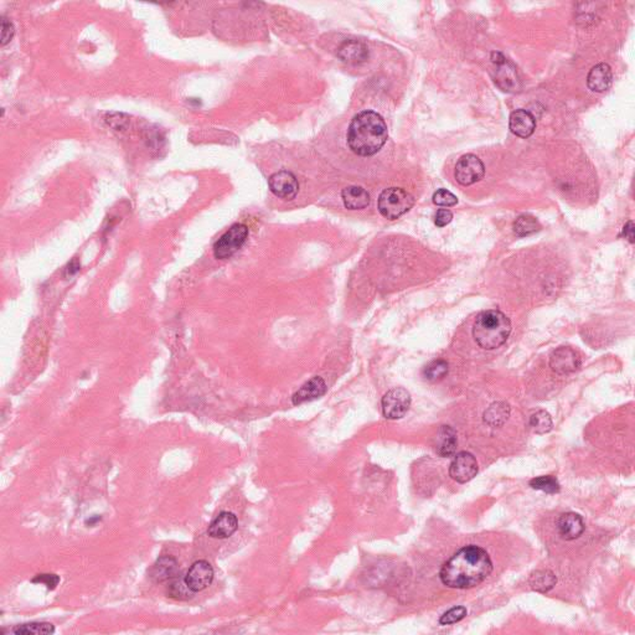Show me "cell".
I'll list each match as a JSON object with an SVG mask.
<instances>
[{"instance_id": "cell-1", "label": "cell", "mask_w": 635, "mask_h": 635, "mask_svg": "<svg viewBox=\"0 0 635 635\" xmlns=\"http://www.w3.org/2000/svg\"><path fill=\"white\" fill-rule=\"evenodd\" d=\"M493 572L490 556L475 545L456 551L440 568L442 584L450 588L468 589L484 582Z\"/></svg>"}, {"instance_id": "cell-16", "label": "cell", "mask_w": 635, "mask_h": 635, "mask_svg": "<svg viewBox=\"0 0 635 635\" xmlns=\"http://www.w3.org/2000/svg\"><path fill=\"white\" fill-rule=\"evenodd\" d=\"M178 573V561L172 556H162L153 563L149 570V578L154 584H163L173 579Z\"/></svg>"}, {"instance_id": "cell-25", "label": "cell", "mask_w": 635, "mask_h": 635, "mask_svg": "<svg viewBox=\"0 0 635 635\" xmlns=\"http://www.w3.org/2000/svg\"><path fill=\"white\" fill-rule=\"evenodd\" d=\"M12 633L17 635L53 634V633H55V628H53V625L50 623H42V622L39 623V622H34V623L17 625V627H15V628L12 630Z\"/></svg>"}, {"instance_id": "cell-27", "label": "cell", "mask_w": 635, "mask_h": 635, "mask_svg": "<svg viewBox=\"0 0 635 635\" xmlns=\"http://www.w3.org/2000/svg\"><path fill=\"white\" fill-rule=\"evenodd\" d=\"M530 486L535 490H541L547 493V494H557L560 493L561 485L559 480L551 475H543V477H537L530 480Z\"/></svg>"}, {"instance_id": "cell-2", "label": "cell", "mask_w": 635, "mask_h": 635, "mask_svg": "<svg viewBox=\"0 0 635 635\" xmlns=\"http://www.w3.org/2000/svg\"><path fill=\"white\" fill-rule=\"evenodd\" d=\"M387 138L386 123L374 110L358 113L347 129L349 148L360 156H374L385 145Z\"/></svg>"}, {"instance_id": "cell-23", "label": "cell", "mask_w": 635, "mask_h": 635, "mask_svg": "<svg viewBox=\"0 0 635 635\" xmlns=\"http://www.w3.org/2000/svg\"><path fill=\"white\" fill-rule=\"evenodd\" d=\"M368 49L358 41H347L339 49V56L347 63H361L368 58Z\"/></svg>"}, {"instance_id": "cell-13", "label": "cell", "mask_w": 635, "mask_h": 635, "mask_svg": "<svg viewBox=\"0 0 635 635\" xmlns=\"http://www.w3.org/2000/svg\"><path fill=\"white\" fill-rule=\"evenodd\" d=\"M238 527L236 515L222 511L215 518L208 526V535L213 538H229L236 532Z\"/></svg>"}, {"instance_id": "cell-15", "label": "cell", "mask_w": 635, "mask_h": 635, "mask_svg": "<svg viewBox=\"0 0 635 635\" xmlns=\"http://www.w3.org/2000/svg\"><path fill=\"white\" fill-rule=\"evenodd\" d=\"M509 127L520 138H529L535 132L536 121L529 110H516L510 116Z\"/></svg>"}, {"instance_id": "cell-14", "label": "cell", "mask_w": 635, "mask_h": 635, "mask_svg": "<svg viewBox=\"0 0 635 635\" xmlns=\"http://www.w3.org/2000/svg\"><path fill=\"white\" fill-rule=\"evenodd\" d=\"M557 529L562 538L567 541L576 540L584 532V519L576 513H565L557 520Z\"/></svg>"}, {"instance_id": "cell-36", "label": "cell", "mask_w": 635, "mask_h": 635, "mask_svg": "<svg viewBox=\"0 0 635 635\" xmlns=\"http://www.w3.org/2000/svg\"><path fill=\"white\" fill-rule=\"evenodd\" d=\"M79 271H80V263H79V261L74 260L71 261L69 263V266L66 267V272H65V273H66V277H72V276H75L76 273Z\"/></svg>"}, {"instance_id": "cell-33", "label": "cell", "mask_w": 635, "mask_h": 635, "mask_svg": "<svg viewBox=\"0 0 635 635\" xmlns=\"http://www.w3.org/2000/svg\"><path fill=\"white\" fill-rule=\"evenodd\" d=\"M15 34V28L12 22L6 17H1V39H0V45L6 47L12 41L13 36Z\"/></svg>"}, {"instance_id": "cell-24", "label": "cell", "mask_w": 635, "mask_h": 635, "mask_svg": "<svg viewBox=\"0 0 635 635\" xmlns=\"http://www.w3.org/2000/svg\"><path fill=\"white\" fill-rule=\"evenodd\" d=\"M540 229H541V225L531 215H521L515 220L514 225H513L515 235L520 237L532 235L535 232L540 231Z\"/></svg>"}, {"instance_id": "cell-26", "label": "cell", "mask_w": 635, "mask_h": 635, "mask_svg": "<svg viewBox=\"0 0 635 635\" xmlns=\"http://www.w3.org/2000/svg\"><path fill=\"white\" fill-rule=\"evenodd\" d=\"M530 427L537 434H549L554 427L552 417L547 411H537L530 418Z\"/></svg>"}, {"instance_id": "cell-31", "label": "cell", "mask_w": 635, "mask_h": 635, "mask_svg": "<svg viewBox=\"0 0 635 635\" xmlns=\"http://www.w3.org/2000/svg\"><path fill=\"white\" fill-rule=\"evenodd\" d=\"M434 202L438 206L451 208V206L456 205L458 199H456L454 194H452L451 191L445 190V189H439L434 194Z\"/></svg>"}, {"instance_id": "cell-22", "label": "cell", "mask_w": 635, "mask_h": 635, "mask_svg": "<svg viewBox=\"0 0 635 635\" xmlns=\"http://www.w3.org/2000/svg\"><path fill=\"white\" fill-rule=\"evenodd\" d=\"M557 584V577L554 572L550 570H538L532 573L529 578V584L534 591L540 593H547Z\"/></svg>"}, {"instance_id": "cell-17", "label": "cell", "mask_w": 635, "mask_h": 635, "mask_svg": "<svg viewBox=\"0 0 635 635\" xmlns=\"http://www.w3.org/2000/svg\"><path fill=\"white\" fill-rule=\"evenodd\" d=\"M458 445L456 432L451 426H442L434 438V451L442 458L454 456Z\"/></svg>"}, {"instance_id": "cell-12", "label": "cell", "mask_w": 635, "mask_h": 635, "mask_svg": "<svg viewBox=\"0 0 635 635\" xmlns=\"http://www.w3.org/2000/svg\"><path fill=\"white\" fill-rule=\"evenodd\" d=\"M185 582L188 587L195 593L208 588L214 579V568L208 561H197L191 565L189 571L186 572Z\"/></svg>"}, {"instance_id": "cell-9", "label": "cell", "mask_w": 635, "mask_h": 635, "mask_svg": "<svg viewBox=\"0 0 635 635\" xmlns=\"http://www.w3.org/2000/svg\"><path fill=\"white\" fill-rule=\"evenodd\" d=\"M581 355L570 347H557L550 356V368L559 375H568L579 370Z\"/></svg>"}, {"instance_id": "cell-21", "label": "cell", "mask_w": 635, "mask_h": 635, "mask_svg": "<svg viewBox=\"0 0 635 635\" xmlns=\"http://www.w3.org/2000/svg\"><path fill=\"white\" fill-rule=\"evenodd\" d=\"M510 406L506 402H494L484 412V422L491 427H502L510 417Z\"/></svg>"}, {"instance_id": "cell-35", "label": "cell", "mask_w": 635, "mask_h": 635, "mask_svg": "<svg viewBox=\"0 0 635 635\" xmlns=\"http://www.w3.org/2000/svg\"><path fill=\"white\" fill-rule=\"evenodd\" d=\"M623 236L630 243H634V222L633 221H628L627 225L624 226Z\"/></svg>"}, {"instance_id": "cell-3", "label": "cell", "mask_w": 635, "mask_h": 635, "mask_svg": "<svg viewBox=\"0 0 635 635\" xmlns=\"http://www.w3.org/2000/svg\"><path fill=\"white\" fill-rule=\"evenodd\" d=\"M511 333V322L504 313L495 309L480 313L475 319L473 338L485 350H494L508 340Z\"/></svg>"}, {"instance_id": "cell-7", "label": "cell", "mask_w": 635, "mask_h": 635, "mask_svg": "<svg viewBox=\"0 0 635 635\" xmlns=\"http://www.w3.org/2000/svg\"><path fill=\"white\" fill-rule=\"evenodd\" d=\"M382 413L387 420H399L411 407V395L402 387H396L382 397Z\"/></svg>"}, {"instance_id": "cell-30", "label": "cell", "mask_w": 635, "mask_h": 635, "mask_svg": "<svg viewBox=\"0 0 635 635\" xmlns=\"http://www.w3.org/2000/svg\"><path fill=\"white\" fill-rule=\"evenodd\" d=\"M467 613H468V611H467L465 607H453L439 618V624L440 625H450V624L458 623V622H461V620L465 618Z\"/></svg>"}, {"instance_id": "cell-8", "label": "cell", "mask_w": 635, "mask_h": 635, "mask_svg": "<svg viewBox=\"0 0 635 635\" xmlns=\"http://www.w3.org/2000/svg\"><path fill=\"white\" fill-rule=\"evenodd\" d=\"M456 179L464 186L475 184L483 179L485 167L479 158L474 154L461 156L456 165Z\"/></svg>"}, {"instance_id": "cell-18", "label": "cell", "mask_w": 635, "mask_h": 635, "mask_svg": "<svg viewBox=\"0 0 635 635\" xmlns=\"http://www.w3.org/2000/svg\"><path fill=\"white\" fill-rule=\"evenodd\" d=\"M327 384L324 381L322 377L319 376H315L311 379L309 381L306 382L303 386L297 391V393L293 395L292 397V402L293 404H302L304 402H309V401H313V399H319L322 397L327 393Z\"/></svg>"}, {"instance_id": "cell-5", "label": "cell", "mask_w": 635, "mask_h": 635, "mask_svg": "<svg viewBox=\"0 0 635 635\" xmlns=\"http://www.w3.org/2000/svg\"><path fill=\"white\" fill-rule=\"evenodd\" d=\"M491 76L493 80L502 91L508 93L519 92L521 90L518 69L500 52L491 53Z\"/></svg>"}, {"instance_id": "cell-6", "label": "cell", "mask_w": 635, "mask_h": 635, "mask_svg": "<svg viewBox=\"0 0 635 635\" xmlns=\"http://www.w3.org/2000/svg\"><path fill=\"white\" fill-rule=\"evenodd\" d=\"M249 237V229L242 224L232 225L214 245V254L217 260H227L242 247Z\"/></svg>"}, {"instance_id": "cell-11", "label": "cell", "mask_w": 635, "mask_h": 635, "mask_svg": "<svg viewBox=\"0 0 635 635\" xmlns=\"http://www.w3.org/2000/svg\"><path fill=\"white\" fill-rule=\"evenodd\" d=\"M268 185L272 192L283 200H293L299 191L298 180L295 174L288 170L272 174L268 179Z\"/></svg>"}, {"instance_id": "cell-4", "label": "cell", "mask_w": 635, "mask_h": 635, "mask_svg": "<svg viewBox=\"0 0 635 635\" xmlns=\"http://www.w3.org/2000/svg\"><path fill=\"white\" fill-rule=\"evenodd\" d=\"M415 205V199L410 192L401 188L385 189L379 197L377 208L380 214L387 220H396L409 213Z\"/></svg>"}, {"instance_id": "cell-28", "label": "cell", "mask_w": 635, "mask_h": 635, "mask_svg": "<svg viewBox=\"0 0 635 635\" xmlns=\"http://www.w3.org/2000/svg\"><path fill=\"white\" fill-rule=\"evenodd\" d=\"M448 374V364L445 360H436L423 370V376L429 381H437Z\"/></svg>"}, {"instance_id": "cell-10", "label": "cell", "mask_w": 635, "mask_h": 635, "mask_svg": "<svg viewBox=\"0 0 635 635\" xmlns=\"http://www.w3.org/2000/svg\"><path fill=\"white\" fill-rule=\"evenodd\" d=\"M479 470L475 456L469 452H459L454 456L450 467V477L456 483L465 484L474 477H477Z\"/></svg>"}, {"instance_id": "cell-20", "label": "cell", "mask_w": 635, "mask_h": 635, "mask_svg": "<svg viewBox=\"0 0 635 635\" xmlns=\"http://www.w3.org/2000/svg\"><path fill=\"white\" fill-rule=\"evenodd\" d=\"M341 199L349 210H361L370 205V194L361 186H347L341 191Z\"/></svg>"}, {"instance_id": "cell-32", "label": "cell", "mask_w": 635, "mask_h": 635, "mask_svg": "<svg viewBox=\"0 0 635 635\" xmlns=\"http://www.w3.org/2000/svg\"><path fill=\"white\" fill-rule=\"evenodd\" d=\"M61 578L58 575H53V573H41V575H38L35 576L31 582L33 584H41L44 586H47V589L50 591H53V589L58 587V584H60Z\"/></svg>"}, {"instance_id": "cell-29", "label": "cell", "mask_w": 635, "mask_h": 635, "mask_svg": "<svg viewBox=\"0 0 635 635\" xmlns=\"http://www.w3.org/2000/svg\"><path fill=\"white\" fill-rule=\"evenodd\" d=\"M192 591H191L188 584L185 582L184 579H174L172 584H169L167 587V595L172 597V598H175V600H179V601H185V600H189L192 597Z\"/></svg>"}, {"instance_id": "cell-34", "label": "cell", "mask_w": 635, "mask_h": 635, "mask_svg": "<svg viewBox=\"0 0 635 635\" xmlns=\"http://www.w3.org/2000/svg\"><path fill=\"white\" fill-rule=\"evenodd\" d=\"M452 220H453V214H452L451 210L439 208L437 214L434 216V224L438 227H445L448 224H451Z\"/></svg>"}, {"instance_id": "cell-19", "label": "cell", "mask_w": 635, "mask_h": 635, "mask_svg": "<svg viewBox=\"0 0 635 635\" xmlns=\"http://www.w3.org/2000/svg\"><path fill=\"white\" fill-rule=\"evenodd\" d=\"M612 69L608 64L595 65L587 76V85L593 92H604L612 86Z\"/></svg>"}]
</instances>
